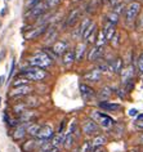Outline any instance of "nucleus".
Here are the masks:
<instances>
[{"label": "nucleus", "instance_id": "e2e57ef3", "mask_svg": "<svg viewBox=\"0 0 143 152\" xmlns=\"http://www.w3.org/2000/svg\"><path fill=\"white\" fill-rule=\"evenodd\" d=\"M0 106H1V98H0Z\"/></svg>", "mask_w": 143, "mask_h": 152}, {"label": "nucleus", "instance_id": "680f3d73", "mask_svg": "<svg viewBox=\"0 0 143 152\" xmlns=\"http://www.w3.org/2000/svg\"><path fill=\"white\" fill-rule=\"evenodd\" d=\"M104 1H108V0H102V3H104Z\"/></svg>", "mask_w": 143, "mask_h": 152}, {"label": "nucleus", "instance_id": "864d4df0", "mask_svg": "<svg viewBox=\"0 0 143 152\" xmlns=\"http://www.w3.org/2000/svg\"><path fill=\"white\" fill-rule=\"evenodd\" d=\"M139 142H141V144L143 146V133H142L141 135H139Z\"/></svg>", "mask_w": 143, "mask_h": 152}, {"label": "nucleus", "instance_id": "bf43d9fd", "mask_svg": "<svg viewBox=\"0 0 143 152\" xmlns=\"http://www.w3.org/2000/svg\"><path fill=\"white\" fill-rule=\"evenodd\" d=\"M75 3H79V1H82V0H74Z\"/></svg>", "mask_w": 143, "mask_h": 152}, {"label": "nucleus", "instance_id": "393cba45", "mask_svg": "<svg viewBox=\"0 0 143 152\" xmlns=\"http://www.w3.org/2000/svg\"><path fill=\"white\" fill-rule=\"evenodd\" d=\"M75 140H76V137H75L72 133H67V134H65V140H63L62 146L65 147V150L70 151L71 148L75 146Z\"/></svg>", "mask_w": 143, "mask_h": 152}, {"label": "nucleus", "instance_id": "79ce46f5", "mask_svg": "<svg viewBox=\"0 0 143 152\" xmlns=\"http://www.w3.org/2000/svg\"><path fill=\"white\" fill-rule=\"evenodd\" d=\"M61 1H62V0H45V3L48 4L49 8H54V7H57Z\"/></svg>", "mask_w": 143, "mask_h": 152}, {"label": "nucleus", "instance_id": "13d9d810", "mask_svg": "<svg viewBox=\"0 0 143 152\" xmlns=\"http://www.w3.org/2000/svg\"><path fill=\"white\" fill-rule=\"evenodd\" d=\"M141 81H142V83H143V74H142V75H141Z\"/></svg>", "mask_w": 143, "mask_h": 152}, {"label": "nucleus", "instance_id": "49530a36", "mask_svg": "<svg viewBox=\"0 0 143 152\" xmlns=\"http://www.w3.org/2000/svg\"><path fill=\"white\" fill-rule=\"evenodd\" d=\"M128 115H129L130 117L137 116V115H138V110H137V108H130V110H129V112H128Z\"/></svg>", "mask_w": 143, "mask_h": 152}, {"label": "nucleus", "instance_id": "72a5a7b5", "mask_svg": "<svg viewBox=\"0 0 143 152\" xmlns=\"http://www.w3.org/2000/svg\"><path fill=\"white\" fill-rule=\"evenodd\" d=\"M125 8H126V5L123 3V0L120 3H117V4H115L114 7H112V12H115L116 14H119V16H121L123 13H125Z\"/></svg>", "mask_w": 143, "mask_h": 152}, {"label": "nucleus", "instance_id": "6e6d98bb", "mask_svg": "<svg viewBox=\"0 0 143 152\" xmlns=\"http://www.w3.org/2000/svg\"><path fill=\"white\" fill-rule=\"evenodd\" d=\"M5 13H7V9H3V10H1V13H0V14H1V16H4Z\"/></svg>", "mask_w": 143, "mask_h": 152}, {"label": "nucleus", "instance_id": "dca6fc26", "mask_svg": "<svg viewBox=\"0 0 143 152\" xmlns=\"http://www.w3.org/2000/svg\"><path fill=\"white\" fill-rule=\"evenodd\" d=\"M54 135V129L50 125H41V129L39 134L36 135V139H43V140H50Z\"/></svg>", "mask_w": 143, "mask_h": 152}, {"label": "nucleus", "instance_id": "a211bd4d", "mask_svg": "<svg viewBox=\"0 0 143 152\" xmlns=\"http://www.w3.org/2000/svg\"><path fill=\"white\" fill-rule=\"evenodd\" d=\"M52 49H53V52H54L57 56H63L67 50H69V41H67V40H63V39H59V40H57V41H55V43L53 44Z\"/></svg>", "mask_w": 143, "mask_h": 152}, {"label": "nucleus", "instance_id": "37998d69", "mask_svg": "<svg viewBox=\"0 0 143 152\" xmlns=\"http://www.w3.org/2000/svg\"><path fill=\"white\" fill-rule=\"evenodd\" d=\"M14 70H16V59H12V64H10V70H9V76H8V80L13 77Z\"/></svg>", "mask_w": 143, "mask_h": 152}, {"label": "nucleus", "instance_id": "c9c22d12", "mask_svg": "<svg viewBox=\"0 0 143 152\" xmlns=\"http://www.w3.org/2000/svg\"><path fill=\"white\" fill-rule=\"evenodd\" d=\"M28 83H30L28 79H26L25 76L21 75V77L16 79V80L12 83V86H13V88H17V86H22V85H28Z\"/></svg>", "mask_w": 143, "mask_h": 152}, {"label": "nucleus", "instance_id": "c85d7f7f", "mask_svg": "<svg viewBox=\"0 0 143 152\" xmlns=\"http://www.w3.org/2000/svg\"><path fill=\"white\" fill-rule=\"evenodd\" d=\"M108 43L106 39V35H104L103 30H98V35H97V40H96V45L99 48H104L106 44Z\"/></svg>", "mask_w": 143, "mask_h": 152}, {"label": "nucleus", "instance_id": "1a4fd4ad", "mask_svg": "<svg viewBox=\"0 0 143 152\" xmlns=\"http://www.w3.org/2000/svg\"><path fill=\"white\" fill-rule=\"evenodd\" d=\"M49 25H40L37 27H34V28H30L27 32L25 34V39L26 40H35L37 37L43 36L45 32H47Z\"/></svg>", "mask_w": 143, "mask_h": 152}, {"label": "nucleus", "instance_id": "de8ad7c7", "mask_svg": "<svg viewBox=\"0 0 143 152\" xmlns=\"http://www.w3.org/2000/svg\"><path fill=\"white\" fill-rule=\"evenodd\" d=\"M3 120H4V123H7V124H8V121L10 120V119H9V116H8V113H7V112L4 113V115H3Z\"/></svg>", "mask_w": 143, "mask_h": 152}, {"label": "nucleus", "instance_id": "0eeeda50", "mask_svg": "<svg viewBox=\"0 0 143 152\" xmlns=\"http://www.w3.org/2000/svg\"><path fill=\"white\" fill-rule=\"evenodd\" d=\"M81 16H82V9L80 7H76L74 8L71 12L67 14L66 20H65V23H63V28H72L76 26V23H79L81 20Z\"/></svg>", "mask_w": 143, "mask_h": 152}, {"label": "nucleus", "instance_id": "f704fd0d", "mask_svg": "<svg viewBox=\"0 0 143 152\" xmlns=\"http://www.w3.org/2000/svg\"><path fill=\"white\" fill-rule=\"evenodd\" d=\"M35 148H37V144H36V140H27V142H25L23 144V151L25 152H32Z\"/></svg>", "mask_w": 143, "mask_h": 152}, {"label": "nucleus", "instance_id": "a18cd8bd", "mask_svg": "<svg viewBox=\"0 0 143 152\" xmlns=\"http://www.w3.org/2000/svg\"><path fill=\"white\" fill-rule=\"evenodd\" d=\"M134 128L137 129L138 132H143V120L135 121V123H134Z\"/></svg>", "mask_w": 143, "mask_h": 152}, {"label": "nucleus", "instance_id": "052dcab7", "mask_svg": "<svg viewBox=\"0 0 143 152\" xmlns=\"http://www.w3.org/2000/svg\"><path fill=\"white\" fill-rule=\"evenodd\" d=\"M130 152H138V151H135V150H131Z\"/></svg>", "mask_w": 143, "mask_h": 152}, {"label": "nucleus", "instance_id": "f257e3e1", "mask_svg": "<svg viewBox=\"0 0 143 152\" xmlns=\"http://www.w3.org/2000/svg\"><path fill=\"white\" fill-rule=\"evenodd\" d=\"M142 3L141 1H137V0H133L130 1L129 4L126 5L125 8V13H124V20H125V23L128 26H133L134 22L138 20L139 14L142 12Z\"/></svg>", "mask_w": 143, "mask_h": 152}, {"label": "nucleus", "instance_id": "4c0bfd02", "mask_svg": "<svg viewBox=\"0 0 143 152\" xmlns=\"http://www.w3.org/2000/svg\"><path fill=\"white\" fill-rule=\"evenodd\" d=\"M111 44L114 45L115 48H119L120 47V44H121V40H120V32H116L115 34V36L112 37V40H111Z\"/></svg>", "mask_w": 143, "mask_h": 152}, {"label": "nucleus", "instance_id": "2eb2a0df", "mask_svg": "<svg viewBox=\"0 0 143 152\" xmlns=\"http://www.w3.org/2000/svg\"><path fill=\"white\" fill-rule=\"evenodd\" d=\"M92 22H93L92 18H89V17H86V18H84V20H81L80 25H79V27L72 32L74 39H75V40H80L81 36H82V34H84V31H85V28L88 27V26L92 23Z\"/></svg>", "mask_w": 143, "mask_h": 152}, {"label": "nucleus", "instance_id": "58836bf2", "mask_svg": "<svg viewBox=\"0 0 143 152\" xmlns=\"http://www.w3.org/2000/svg\"><path fill=\"white\" fill-rule=\"evenodd\" d=\"M41 0H26L25 1V9L28 10L30 8H32V7H35L36 4H39Z\"/></svg>", "mask_w": 143, "mask_h": 152}, {"label": "nucleus", "instance_id": "9b49d317", "mask_svg": "<svg viewBox=\"0 0 143 152\" xmlns=\"http://www.w3.org/2000/svg\"><path fill=\"white\" fill-rule=\"evenodd\" d=\"M34 88L31 85H22V86H17V88H13L9 92L8 96L10 98H18V97H27L32 93Z\"/></svg>", "mask_w": 143, "mask_h": 152}, {"label": "nucleus", "instance_id": "5701e85b", "mask_svg": "<svg viewBox=\"0 0 143 152\" xmlns=\"http://www.w3.org/2000/svg\"><path fill=\"white\" fill-rule=\"evenodd\" d=\"M106 143H107L106 135H102V134L96 135L93 138V140H92V152L98 150V148H102V146H104Z\"/></svg>", "mask_w": 143, "mask_h": 152}, {"label": "nucleus", "instance_id": "6ab92c4d", "mask_svg": "<svg viewBox=\"0 0 143 152\" xmlns=\"http://www.w3.org/2000/svg\"><path fill=\"white\" fill-rule=\"evenodd\" d=\"M30 123H25V124H20L17 128H14V132H13V139L14 140H22L27 135V126H28Z\"/></svg>", "mask_w": 143, "mask_h": 152}, {"label": "nucleus", "instance_id": "b1692460", "mask_svg": "<svg viewBox=\"0 0 143 152\" xmlns=\"http://www.w3.org/2000/svg\"><path fill=\"white\" fill-rule=\"evenodd\" d=\"M103 32H104V35H106L107 41H108V43H111L112 37H114L115 34L117 32V31H116V26L110 23V22H106V25H104V27H103Z\"/></svg>", "mask_w": 143, "mask_h": 152}, {"label": "nucleus", "instance_id": "c756f323", "mask_svg": "<svg viewBox=\"0 0 143 152\" xmlns=\"http://www.w3.org/2000/svg\"><path fill=\"white\" fill-rule=\"evenodd\" d=\"M97 28H98V26H97V23H96V22H92V23H90L89 26H88V27H86L85 28V31H84V34H82V36H81V40H86V39H88V37H89V35H90V34H93L94 31H96V30Z\"/></svg>", "mask_w": 143, "mask_h": 152}, {"label": "nucleus", "instance_id": "8fccbe9b", "mask_svg": "<svg viewBox=\"0 0 143 152\" xmlns=\"http://www.w3.org/2000/svg\"><path fill=\"white\" fill-rule=\"evenodd\" d=\"M4 81H5V76H4V75H1V76H0V86L4 84Z\"/></svg>", "mask_w": 143, "mask_h": 152}, {"label": "nucleus", "instance_id": "7c9ffc66", "mask_svg": "<svg viewBox=\"0 0 143 152\" xmlns=\"http://www.w3.org/2000/svg\"><path fill=\"white\" fill-rule=\"evenodd\" d=\"M26 110H27V106H26V103L25 102H16V103H14V106H13V112L16 113L17 116H20L22 112H25Z\"/></svg>", "mask_w": 143, "mask_h": 152}, {"label": "nucleus", "instance_id": "f8f14e48", "mask_svg": "<svg viewBox=\"0 0 143 152\" xmlns=\"http://www.w3.org/2000/svg\"><path fill=\"white\" fill-rule=\"evenodd\" d=\"M134 72H135V68L133 64H128L126 67L123 68L121 74H120V77H121V84L123 86L126 85L129 81H133L134 80Z\"/></svg>", "mask_w": 143, "mask_h": 152}, {"label": "nucleus", "instance_id": "4468645a", "mask_svg": "<svg viewBox=\"0 0 143 152\" xmlns=\"http://www.w3.org/2000/svg\"><path fill=\"white\" fill-rule=\"evenodd\" d=\"M88 44L86 43H77L76 44V48L74 49L75 50V62L76 63H81L85 58V54H86V50H88Z\"/></svg>", "mask_w": 143, "mask_h": 152}, {"label": "nucleus", "instance_id": "3c124183", "mask_svg": "<svg viewBox=\"0 0 143 152\" xmlns=\"http://www.w3.org/2000/svg\"><path fill=\"white\" fill-rule=\"evenodd\" d=\"M139 120H143V113H138V115H137V119H135V121H139Z\"/></svg>", "mask_w": 143, "mask_h": 152}, {"label": "nucleus", "instance_id": "9d476101", "mask_svg": "<svg viewBox=\"0 0 143 152\" xmlns=\"http://www.w3.org/2000/svg\"><path fill=\"white\" fill-rule=\"evenodd\" d=\"M103 57H104V48H99V47H97V45H94L88 52L86 59H88L90 63H98L99 61L103 59Z\"/></svg>", "mask_w": 143, "mask_h": 152}, {"label": "nucleus", "instance_id": "4be33fe9", "mask_svg": "<svg viewBox=\"0 0 143 152\" xmlns=\"http://www.w3.org/2000/svg\"><path fill=\"white\" fill-rule=\"evenodd\" d=\"M62 62L65 64V67H67V68L72 67V64L75 63V50L74 49H69V50L62 56Z\"/></svg>", "mask_w": 143, "mask_h": 152}, {"label": "nucleus", "instance_id": "603ef678", "mask_svg": "<svg viewBox=\"0 0 143 152\" xmlns=\"http://www.w3.org/2000/svg\"><path fill=\"white\" fill-rule=\"evenodd\" d=\"M5 56V49H3L1 53H0V61H3V57Z\"/></svg>", "mask_w": 143, "mask_h": 152}, {"label": "nucleus", "instance_id": "09e8293b", "mask_svg": "<svg viewBox=\"0 0 143 152\" xmlns=\"http://www.w3.org/2000/svg\"><path fill=\"white\" fill-rule=\"evenodd\" d=\"M44 152H59V150L57 147H52V148H49V150H47V151H44Z\"/></svg>", "mask_w": 143, "mask_h": 152}, {"label": "nucleus", "instance_id": "2f4dec72", "mask_svg": "<svg viewBox=\"0 0 143 152\" xmlns=\"http://www.w3.org/2000/svg\"><path fill=\"white\" fill-rule=\"evenodd\" d=\"M63 140H65V134H59V133H57V134L53 135V138L50 139V143L53 147H59L61 144H63Z\"/></svg>", "mask_w": 143, "mask_h": 152}, {"label": "nucleus", "instance_id": "412c9836", "mask_svg": "<svg viewBox=\"0 0 143 152\" xmlns=\"http://www.w3.org/2000/svg\"><path fill=\"white\" fill-rule=\"evenodd\" d=\"M99 108L103 110V111H108V112H119L123 110V106L119 103H112V102H99L98 103Z\"/></svg>", "mask_w": 143, "mask_h": 152}, {"label": "nucleus", "instance_id": "cd10ccee", "mask_svg": "<svg viewBox=\"0 0 143 152\" xmlns=\"http://www.w3.org/2000/svg\"><path fill=\"white\" fill-rule=\"evenodd\" d=\"M23 102L26 103V106H27V108H36V107H39V106H40L39 98L34 97V96H27Z\"/></svg>", "mask_w": 143, "mask_h": 152}, {"label": "nucleus", "instance_id": "a19ab883", "mask_svg": "<svg viewBox=\"0 0 143 152\" xmlns=\"http://www.w3.org/2000/svg\"><path fill=\"white\" fill-rule=\"evenodd\" d=\"M137 28L139 30V31H143V10L141 12V14H139L138 20H137Z\"/></svg>", "mask_w": 143, "mask_h": 152}, {"label": "nucleus", "instance_id": "aec40b11", "mask_svg": "<svg viewBox=\"0 0 143 152\" xmlns=\"http://www.w3.org/2000/svg\"><path fill=\"white\" fill-rule=\"evenodd\" d=\"M108 66H110V72H112V74H115V75H120L123 68L125 67L124 66V59L121 57H116Z\"/></svg>", "mask_w": 143, "mask_h": 152}, {"label": "nucleus", "instance_id": "ea45409f", "mask_svg": "<svg viewBox=\"0 0 143 152\" xmlns=\"http://www.w3.org/2000/svg\"><path fill=\"white\" fill-rule=\"evenodd\" d=\"M137 70L141 72V75L143 74V52L141 53V56L138 57V63H137Z\"/></svg>", "mask_w": 143, "mask_h": 152}, {"label": "nucleus", "instance_id": "7ed1b4c3", "mask_svg": "<svg viewBox=\"0 0 143 152\" xmlns=\"http://www.w3.org/2000/svg\"><path fill=\"white\" fill-rule=\"evenodd\" d=\"M21 75L25 76L26 79H28L30 81H43L48 77V72L43 70V68L37 67H23L21 70Z\"/></svg>", "mask_w": 143, "mask_h": 152}, {"label": "nucleus", "instance_id": "a878e982", "mask_svg": "<svg viewBox=\"0 0 143 152\" xmlns=\"http://www.w3.org/2000/svg\"><path fill=\"white\" fill-rule=\"evenodd\" d=\"M57 35H58V32H57V30H55V27H48L47 30V32H45V41H47L48 44H50V43H55V39H57Z\"/></svg>", "mask_w": 143, "mask_h": 152}, {"label": "nucleus", "instance_id": "c03bdc74", "mask_svg": "<svg viewBox=\"0 0 143 152\" xmlns=\"http://www.w3.org/2000/svg\"><path fill=\"white\" fill-rule=\"evenodd\" d=\"M66 125H67V121H66V120H62V123H61V125H59V128H58V132H57V133H59V134H65Z\"/></svg>", "mask_w": 143, "mask_h": 152}, {"label": "nucleus", "instance_id": "e433bc0d", "mask_svg": "<svg viewBox=\"0 0 143 152\" xmlns=\"http://www.w3.org/2000/svg\"><path fill=\"white\" fill-rule=\"evenodd\" d=\"M79 152H92V140H84L79 147Z\"/></svg>", "mask_w": 143, "mask_h": 152}, {"label": "nucleus", "instance_id": "6e6552de", "mask_svg": "<svg viewBox=\"0 0 143 152\" xmlns=\"http://www.w3.org/2000/svg\"><path fill=\"white\" fill-rule=\"evenodd\" d=\"M79 90H80V96L82 98V101L84 102H92L94 98H97V93L96 90L93 89L92 85L86 84V83H81L80 85H79Z\"/></svg>", "mask_w": 143, "mask_h": 152}, {"label": "nucleus", "instance_id": "bb28decb", "mask_svg": "<svg viewBox=\"0 0 143 152\" xmlns=\"http://www.w3.org/2000/svg\"><path fill=\"white\" fill-rule=\"evenodd\" d=\"M40 129H41V125L40 124H37V123H30L28 126H27V135L32 137V138H34V137L36 138V135L39 134Z\"/></svg>", "mask_w": 143, "mask_h": 152}, {"label": "nucleus", "instance_id": "39448f33", "mask_svg": "<svg viewBox=\"0 0 143 152\" xmlns=\"http://www.w3.org/2000/svg\"><path fill=\"white\" fill-rule=\"evenodd\" d=\"M48 9H49V7H48V4L45 3V0H41L39 4H36L35 7L30 8L28 10H26L25 14H23V18L27 21L37 20V18H40L41 16H44V14L48 12Z\"/></svg>", "mask_w": 143, "mask_h": 152}, {"label": "nucleus", "instance_id": "4d7b16f0", "mask_svg": "<svg viewBox=\"0 0 143 152\" xmlns=\"http://www.w3.org/2000/svg\"><path fill=\"white\" fill-rule=\"evenodd\" d=\"M138 152H143V146H142L141 148H139V151H138Z\"/></svg>", "mask_w": 143, "mask_h": 152}, {"label": "nucleus", "instance_id": "f03ea898", "mask_svg": "<svg viewBox=\"0 0 143 152\" xmlns=\"http://www.w3.org/2000/svg\"><path fill=\"white\" fill-rule=\"evenodd\" d=\"M89 117L96 121L101 128H104V129H108L115 125V120L110 115H107L106 112H102L101 110H92Z\"/></svg>", "mask_w": 143, "mask_h": 152}, {"label": "nucleus", "instance_id": "5fc2aeb1", "mask_svg": "<svg viewBox=\"0 0 143 152\" xmlns=\"http://www.w3.org/2000/svg\"><path fill=\"white\" fill-rule=\"evenodd\" d=\"M93 152H106V151L102 150V148H98V150H96V151H93Z\"/></svg>", "mask_w": 143, "mask_h": 152}, {"label": "nucleus", "instance_id": "423d86ee", "mask_svg": "<svg viewBox=\"0 0 143 152\" xmlns=\"http://www.w3.org/2000/svg\"><path fill=\"white\" fill-rule=\"evenodd\" d=\"M80 128H81V130H82V133H84L85 135H93V137H96V135L101 134V132H102V130H101L99 125L97 124L94 120L90 119V117H88V119H85V120H82Z\"/></svg>", "mask_w": 143, "mask_h": 152}, {"label": "nucleus", "instance_id": "473e14b6", "mask_svg": "<svg viewBox=\"0 0 143 152\" xmlns=\"http://www.w3.org/2000/svg\"><path fill=\"white\" fill-rule=\"evenodd\" d=\"M106 22H110V23H112V25H117L119 22H120V16L119 14H116L115 12H108L107 14H106Z\"/></svg>", "mask_w": 143, "mask_h": 152}, {"label": "nucleus", "instance_id": "ddd939ff", "mask_svg": "<svg viewBox=\"0 0 143 152\" xmlns=\"http://www.w3.org/2000/svg\"><path fill=\"white\" fill-rule=\"evenodd\" d=\"M103 76V72L99 70L98 67H94L92 68L89 72H86L84 75V80L88 83H92V84H96V83H99L101 79Z\"/></svg>", "mask_w": 143, "mask_h": 152}, {"label": "nucleus", "instance_id": "f3484780", "mask_svg": "<svg viewBox=\"0 0 143 152\" xmlns=\"http://www.w3.org/2000/svg\"><path fill=\"white\" fill-rule=\"evenodd\" d=\"M112 94H114V89L110 85H103L97 93V99L99 102H106L112 97Z\"/></svg>", "mask_w": 143, "mask_h": 152}, {"label": "nucleus", "instance_id": "20e7f679", "mask_svg": "<svg viewBox=\"0 0 143 152\" xmlns=\"http://www.w3.org/2000/svg\"><path fill=\"white\" fill-rule=\"evenodd\" d=\"M27 63L32 67L43 68L44 70V68L50 67L52 63H53V61H52L49 57H48L47 53L43 50V52H39V53H36V54H34L32 57H30V58L27 59Z\"/></svg>", "mask_w": 143, "mask_h": 152}]
</instances>
